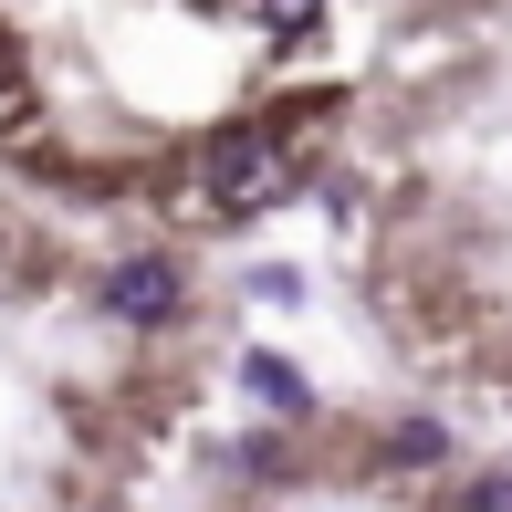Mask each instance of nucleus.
<instances>
[{
  "label": "nucleus",
  "instance_id": "nucleus-1",
  "mask_svg": "<svg viewBox=\"0 0 512 512\" xmlns=\"http://www.w3.org/2000/svg\"><path fill=\"white\" fill-rule=\"evenodd\" d=\"M199 178H209V199L220 209H251V199H272L293 178V157H283V126H220L199 147Z\"/></svg>",
  "mask_w": 512,
  "mask_h": 512
},
{
  "label": "nucleus",
  "instance_id": "nucleus-2",
  "mask_svg": "<svg viewBox=\"0 0 512 512\" xmlns=\"http://www.w3.org/2000/svg\"><path fill=\"white\" fill-rule=\"evenodd\" d=\"M178 304H189V272H178L168 251H126V262L105 272V314L115 324H168Z\"/></svg>",
  "mask_w": 512,
  "mask_h": 512
},
{
  "label": "nucleus",
  "instance_id": "nucleus-3",
  "mask_svg": "<svg viewBox=\"0 0 512 512\" xmlns=\"http://www.w3.org/2000/svg\"><path fill=\"white\" fill-rule=\"evenodd\" d=\"M377 460L387 471H439V460H450V429H439V418H398V429L377 439Z\"/></svg>",
  "mask_w": 512,
  "mask_h": 512
},
{
  "label": "nucleus",
  "instance_id": "nucleus-4",
  "mask_svg": "<svg viewBox=\"0 0 512 512\" xmlns=\"http://www.w3.org/2000/svg\"><path fill=\"white\" fill-rule=\"evenodd\" d=\"M241 387H251V398H262V408H283V418H304V408H314V387L293 377L283 356H241Z\"/></svg>",
  "mask_w": 512,
  "mask_h": 512
},
{
  "label": "nucleus",
  "instance_id": "nucleus-5",
  "mask_svg": "<svg viewBox=\"0 0 512 512\" xmlns=\"http://www.w3.org/2000/svg\"><path fill=\"white\" fill-rule=\"evenodd\" d=\"M262 11V32H283V42H304L314 21H324V0H251Z\"/></svg>",
  "mask_w": 512,
  "mask_h": 512
},
{
  "label": "nucleus",
  "instance_id": "nucleus-6",
  "mask_svg": "<svg viewBox=\"0 0 512 512\" xmlns=\"http://www.w3.org/2000/svg\"><path fill=\"white\" fill-rule=\"evenodd\" d=\"M460 512H512V471H471V492H460Z\"/></svg>",
  "mask_w": 512,
  "mask_h": 512
},
{
  "label": "nucleus",
  "instance_id": "nucleus-7",
  "mask_svg": "<svg viewBox=\"0 0 512 512\" xmlns=\"http://www.w3.org/2000/svg\"><path fill=\"white\" fill-rule=\"evenodd\" d=\"M21 95V63H11V32H0V105Z\"/></svg>",
  "mask_w": 512,
  "mask_h": 512
}]
</instances>
